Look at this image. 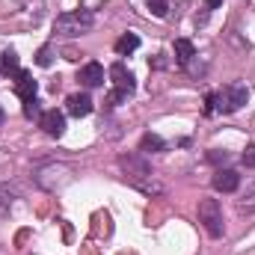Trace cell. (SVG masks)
Masks as SVG:
<instances>
[{"mask_svg": "<svg viewBox=\"0 0 255 255\" xmlns=\"http://www.w3.org/2000/svg\"><path fill=\"white\" fill-rule=\"evenodd\" d=\"M217 110V92H208L205 95V116H211Z\"/></svg>", "mask_w": 255, "mask_h": 255, "instance_id": "cell-21", "label": "cell"}, {"mask_svg": "<svg viewBox=\"0 0 255 255\" xmlns=\"http://www.w3.org/2000/svg\"><path fill=\"white\" fill-rule=\"evenodd\" d=\"M199 223L205 226V232L211 238H223L226 223H223V208H220L217 199H202L199 202Z\"/></svg>", "mask_w": 255, "mask_h": 255, "instance_id": "cell-4", "label": "cell"}, {"mask_svg": "<svg viewBox=\"0 0 255 255\" xmlns=\"http://www.w3.org/2000/svg\"><path fill=\"white\" fill-rule=\"evenodd\" d=\"M119 166H122L125 178L136 187V190L148 193V196H157V193L163 190V187L154 181V172H151V166H148V160H145L142 154H122V157H119Z\"/></svg>", "mask_w": 255, "mask_h": 255, "instance_id": "cell-1", "label": "cell"}, {"mask_svg": "<svg viewBox=\"0 0 255 255\" xmlns=\"http://www.w3.org/2000/svg\"><path fill=\"white\" fill-rule=\"evenodd\" d=\"M136 48H139V36H136V33H125V36H119V42H116V54H122V57L133 54Z\"/></svg>", "mask_w": 255, "mask_h": 255, "instance_id": "cell-12", "label": "cell"}, {"mask_svg": "<svg viewBox=\"0 0 255 255\" xmlns=\"http://www.w3.org/2000/svg\"><path fill=\"white\" fill-rule=\"evenodd\" d=\"M24 116H27V119H39V116H42V107H39L36 98H27V101H24Z\"/></svg>", "mask_w": 255, "mask_h": 255, "instance_id": "cell-17", "label": "cell"}, {"mask_svg": "<svg viewBox=\"0 0 255 255\" xmlns=\"http://www.w3.org/2000/svg\"><path fill=\"white\" fill-rule=\"evenodd\" d=\"M36 63L42 65V68H48V65L54 63V48H51V45L39 48V54H36Z\"/></svg>", "mask_w": 255, "mask_h": 255, "instance_id": "cell-16", "label": "cell"}, {"mask_svg": "<svg viewBox=\"0 0 255 255\" xmlns=\"http://www.w3.org/2000/svg\"><path fill=\"white\" fill-rule=\"evenodd\" d=\"M3 119H6V113H3V107H0V125H3Z\"/></svg>", "mask_w": 255, "mask_h": 255, "instance_id": "cell-25", "label": "cell"}, {"mask_svg": "<svg viewBox=\"0 0 255 255\" xmlns=\"http://www.w3.org/2000/svg\"><path fill=\"white\" fill-rule=\"evenodd\" d=\"M65 110H68V116L83 119V116H89V113H92V98H89L86 92H74V95H68Z\"/></svg>", "mask_w": 255, "mask_h": 255, "instance_id": "cell-7", "label": "cell"}, {"mask_svg": "<svg viewBox=\"0 0 255 255\" xmlns=\"http://www.w3.org/2000/svg\"><path fill=\"white\" fill-rule=\"evenodd\" d=\"M193 57H196V48H193L190 39H175V63L178 65H190Z\"/></svg>", "mask_w": 255, "mask_h": 255, "instance_id": "cell-11", "label": "cell"}, {"mask_svg": "<svg viewBox=\"0 0 255 255\" xmlns=\"http://www.w3.org/2000/svg\"><path fill=\"white\" fill-rule=\"evenodd\" d=\"M65 60H71V63H74V60H80V54H77V51H65Z\"/></svg>", "mask_w": 255, "mask_h": 255, "instance_id": "cell-23", "label": "cell"}, {"mask_svg": "<svg viewBox=\"0 0 255 255\" xmlns=\"http://www.w3.org/2000/svg\"><path fill=\"white\" fill-rule=\"evenodd\" d=\"M247 101H250V89L241 80H232L217 92V110H223V113H238Z\"/></svg>", "mask_w": 255, "mask_h": 255, "instance_id": "cell-3", "label": "cell"}, {"mask_svg": "<svg viewBox=\"0 0 255 255\" xmlns=\"http://www.w3.org/2000/svg\"><path fill=\"white\" fill-rule=\"evenodd\" d=\"M128 98V92H122V89H110L107 92V107H116V104H122Z\"/></svg>", "mask_w": 255, "mask_h": 255, "instance_id": "cell-19", "label": "cell"}, {"mask_svg": "<svg viewBox=\"0 0 255 255\" xmlns=\"http://www.w3.org/2000/svg\"><path fill=\"white\" fill-rule=\"evenodd\" d=\"M39 128L48 133V136H63L65 133V116L60 113V110H45L42 116H39Z\"/></svg>", "mask_w": 255, "mask_h": 255, "instance_id": "cell-5", "label": "cell"}, {"mask_svg": "<svg viewBox=\"0 0 255 255\" xmlns=\"http://www.w3.org/2000/svg\"><path fill=\"white\" fill-rule=\"evenodd\" d=\"M208 160H211V163H226V160H229V154H226V151H220V148H211V151H208Z\"/></svg>", "mask_w": 255, "mask_h": 255, "instance_id": "cell-22", "label": "cell"}, {"mask_svg": "<svg viewBox=\"0 0 255 255\" xmlns=\"http://www.w3.org/2000/svg\"><path fill=\"white\" fill-rule=\"evenodd\" d=\"M241 160H244V166H247V169H255V142H253V145H247V151H244V157H241Z\"/></svg>", "mask_w": 255, "mask_h": 255, "instance_id": "cell-20", "label": "cell"}, {"mask_svg": "<svg viewBox=\"0 0 255 255\" xmlns=\"http://www.w3.org/2000/svg\"><path fill=\"white\" fill-rule=\"evenodd\" d=\"M77 80H80L83 86H89V89H95V86H104V68H101V63H86L83 68H80Z\"/></svg>", "mask_w": 255, "mask_h": 255, "instance_id": "cell-10", "label": "cell"}, {"mask_svg": "<svg viewBox=\"0 0 255 255\" xmlns=\"http://www.w3.org/2000/svg\"><path fill=\"white\" fill-rule=\"evenodd\" d=\"M0 71H3V74H18V71H21V68H18V54H15L12 48L0 54Z\"/></svg>", "mask_w": 255, "mask_h": 255, "instance_id": "cell-13", "label": "cell"}, {"mask_svg": "<svg viewBox=\"0 0 255 255\" xmlns=\"http://www.w3.org/2000/svg\"><path fill=\"white\" fill-rule=\"evenodd\" d=\"M110 80L116 83V89H122V92H128V95L136 89V80H133V74H130V71H128L122 63L110 65Z\"/></svg>", "mask_w": 255, "mask_h": 255, "instance_id": "cell-9", "label": "cell"}, {"mask_svg": "<svg viewBox=\"0 0 255 255\" xmlns=\"http://www.w3.org/2000/svg\"><path fill=\"white\" fill-rule=\"evenodd\" d=\"M163 145H166V142H163L157 133H145V136L139 139V151H145V154H148V151H163Z\"/></svg>", "mask_w": 255, "mask_h": 255, "instance_id": "cell-14", "label": "cell"}, {"mask_svg": "<svg viewBox=\"0 0 255 255\" xmlns=\"http://www.w3.org/2000/svg\"><path fill=\"white\" fill-rule=\"evenodd\" d=\"M145 6L151 9V15H154V18H166V12H169L166 0H145Z\"/></svg>", "mask_w": 255, "mask_h": 255, "instance_id": "cell-15", "label": "cell"}, {"mask_svg": "<svg viewBox=\"0 0 255 255\" xmlns=\"http://www.w3.org/2000/svg\"><path fill=\"white\" fill-rule=\"evenodd\" d=\"M241 211H255V187H247L244 199H241Z\"/></svg>", "mask_w": 255, "mask_h": 255, "instance_id": "cell-18", "label": "cell"}, {"mask_svg": "<svg viewBox=\"0 0 255 255\" xmlns=\"http://www.w3.org/2000/svg\"><path fill=\"white\" fill-rule=\"evenodd\" d=\"M205 6L208 9H217V6H223V0H205Z\"/></svg>", "mask_w": 255, "mask_h": 255, "instance_id": "cell-24", "label": "cell"}, {"mask_svg": "<svg viewBox=\"0 0 255 255\" xmlns=\"http://www.w3.org/2000/svg\"><path fill=\"white\" fill-rule=\"evenodd\" d=\"M211 184H214L217 193H235L241 187V175L235 169H217L214 178H211Z\"/></svg>", "mask_w": 255, "mask_h": 255, "instance_id": "cell-6", "label": "cell"}, {"mask_svg": "<svg viewBox=\"0 0 255 255\" xmlns=\"http://www.w3.org/2000/svg\"><path fill=\"white\" fill-rule=\"evenodd\" d=\"M36 92H39V83L33 80V74L30 71H18L15 74V95L21 101H27V98H36Z\"/></svg>", "mask_w": 255, "mask_h": 255, "instance_id": "cell-8", "label": "cell"}, {"mask_svg": "<svg viewBox=\"0 0 255 255\" xmlns=\"http://www.w3.org/2000/svg\"><path fill=\"white\" fill-rule=\"evenodd\" d=\"M92 24H95V12H92V9H74V12H63V15H57L54 30H57V36L71 39V36L89 33Z\"/></svg>", "mask_w": 255, "mask_h": 255, "instance_id": "cell-2", "label": "cell"}]
</instances>
